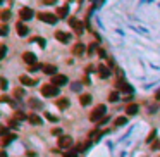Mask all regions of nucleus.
Segmentation results:
<instances>
[{"label":"nucleus","mask_w":160,"mask_h":157,"mask_svg":"<svg viewBox=\"0 0 160 157\" xmlns=\"http://www.w3.org/2000/svg\"><path fill=\"white\" fill-rule=\"evenodd\" d=\"M0 87H2V90H5V88H7V79H5V78L0 79Z\"/></svg>","instance_id":"obj_27"},{"label":"nucleus","mask_w":160,"mask_h":157,"mask_svg":"<svg viewBox=\"0 0 160 157\" xmlns=\"http://www.w3.org/2000/svg\"><path fill=\"white\" fill-rule=\"evenodd\" d=\"M65 83H67V78H65L64 74H57V76L52 78V85H55V87H62Z\"/></svg>","instance_id":"obj_6"},{"label":"nucleus","mask_w":160,"mask_h":157,"mask_svg":"<svg viewBox=\"0 0 160 157\" xmlns=\"http://www.w3.org/2000/svg\"><path fill=\"white\" fill-rule=\"evenodd\" d=\"M35 42H38L40 47H45V40L43 38H35Z\"/></svg>","instance_id":"obj_28"},{"label":"nucleus","mask_w":160,"mask_h":157,"mask_svg":"<svg viewBox=\"0 0 160 157\" xmlns=\"http://www.w3.org/2000/svg\"><path fill=\"white\" fill-rule=\"evenodd\" d=\"M103 114H105V105H98V107H96V109L90 114V119L93 123H95V121L100 123V119L103 118Z\"/></svg>","instance_id":"obj_2"},{"label":"nucleus","mask_w":160,"mask_h":157,"mask_svg":"<svg viewBox=\"0 0 160 157\" xmlns=\"http://www.w3.org/2000/svg\"><path fill=\"white\" fill-rule=\"evenodd\" d=\"M41 95L43 97H57L59 95V87H55V85H52V83L45 85V87L41 88Z\"/></svg>","instance_id":"obj_1"},{"label":"nucleus","mask_w":160,"mask_h":157,"mask_svg":"<svg viewBox=\"0 0 160 157\" xmlns=\"http://www.w3.org/2000/svg\"><path fill=\"white\" fill-rule=\"evenodd\" d=\"M9 18H10V12H9V10H4V12H2V19H4V21H7Z\"/></svg>","instance_id":"obj_26"},{"label":"nucleus","mask_w":160,"mask_h":157,"mask_svg":"<svg viewBox=\"0 0 160 157\" xmlns=\"http://www.w3.org/2000/svg\"><path fill=\"white\" fill-rule=\"evenodd\" d=\"M7 31H9V30H7V26L4 24V26H2V36H5V35H7Z\"/></svg>","instance_id":"obj_31"},{"label":"nucleus","mask_w":160,"mask_h":157,"mask_svg":"<svg viewBox=\"0 0 160 157\" xmlns=\"http://www.w3.org/2000/svg\"><path fill=\"white\" fill-rule=\"evenodd\" d=\"M155 97H157V100H160V90L157 92V95H155Z\"/></svg>","instance_id":"obj_33"},{"label":"nucleus","mask_w":160,"mask_h":157,"mask_svg":"<svg viewBox=\"0 0 160 157\" xmlns=\"http://www.w3.org/2000/svg\"><path fill=\"white\" fill-rule=\"evenodd\" d=\"M38 19L43 22H48V24H55L57 22V16L52 12H40L38 14Z\"/></svg>","instance_id":"obj_3"},{"label":"nucleus","mask_w":160,"mask_h":157,"mask_svg":"<svg viewBox=\"0 0 160 157\" xmlns=\"http://www.w3.org/2000/svg\"><path fill=\"white\" fill-rule=\"evenodd\" d=\"M71 145H72V138H71V136L62 135L60 138H59V147L60 148H69Z\"/></svg>","instance_id":"obj_4"},{"label":"nucleus","mask_w":160,"mask_h":157,"mask_svg":"<svg viewBox=\"0 0 160 157\" xmlns=\"http://www.w3.org/2000/svg\"><path fill=\"white\" fill-rule=\"evenodd\" d=\"M126 123H127V119H126L124 116H121V118L115 119V126H122V124H126Z\"/></svg>","instance_id":"obj_22"},{"label":"nucleus","mask_w":160,"mask_h":157,"mask_svg":"<svg viewBox=\"0 0 160 157\" xmlns=\"http://www.w3.org/2000/svg\"><path fill=\"white\" fill-rule=\"evenodd\" d=\"M19 79H21V83H22V85H26V87H33V85L36 83L35 79L28 78V76H21V78H19Z\"/></svg>","instance_id":"obj_17"},{"label":"nucleus","mask_w":160,"mask_h":157,"mask_svg":"<svg viewBox=\"0 0 160 157\" xmlns=\"http://www.w3.org/2000/svg\"><path fill=\"white\" fill-rule=\"evenodd\" d=\"M83 52H84V45H83V43H76L72 47V54H74V55H81Z\"/></svg>","instance_id":"obj_14"},{"label":"nucleus","mask_w":160,"mask_h":157,"mask_svg":"<svg viewBox=\"0 0 160 157\" xmlns=\"http://www.w3.org/2000/svg\"><path fill=\"white\" fill-rule=\"evenodd\" d=\"M64 157H78L76 150H69V152H64Z\"/></svg>","instance_id":"obj_24"},{"label":"nucleus","mask_w":160,"mask_h":157,"mask_svg":"<svg viewBox=\"0 0 160 157\" xmlns=\"http://www.w3.org/2000/svg\"><path fill=\"white\" fill-rule=\"evenodd\" d=\"M28 121H29L31 124H41V118L36 116V114H29V116H28Z\"/></svg>","instance_id":"obj_15"},{"label":"nucleus","mask_w":160,"mask_h":157,"mask_svg":"<svg viewBox=\"0 0 160 157\" xmlns=\"http://www.w3.org/2000/svg\"><path fill=\"white\" fill-rule=\"evenodd\" d=\"M153 136H155V131H151V133H150V136H148V142H150V143L153 142V140H155Z\"/></svg>","instance_id":"obj_30"},{"label":"nucleus","mask_w":160,"mask_h":157,"mask_svg":"<svg viewBox=\"0 0 160 157\" xmlns=\"http://www.w3.org/2000/svg\"><path fill=\"white\" fill-rule=\"evenodd\" d=\"M67 12H69V7H67V5H64V7H60V9L57 10V14H59V18L60 19L67 18Z\"/></svg>","instance_id":"obj_18"},{"label":"nucleus","mask_w":160,"mask_h":157,"mask_svg":"<svg viewBox=\"0 0 160 157\" xmlns=\"http://www.w3.org/2000/svg\"><path fill=\"white\" fill-rule=\"evenodd\" d=\"M71 24H72L74 31H76L78 35H81L83 31H84V26H83V22H81V21H76V19H71Z\"/></svg>","instance_id":"obj_8"},{"label":"nucleus","mask_w":160,"mask_h":157,"mask_svg":"<svg viewBox=\"0 0 160 157\" xmlns=\"http://www.w3.org/2000/svg\"><path fill=\"white\" fill-rule=\"evenodd\" d=\"M117 88L122 90V92H126V93H133V87L127 85L126 81H117Z\"/></svg>","instance_id":"obj_9"},{"label":"nucleus","mask_w":160,"mask_h":157,"mask_svg":"<svg viewBox=\"0 0 160 157\" xmlns=\"http://www.w3.org/2000/svg\"><path fill=\"white\" fill-rule=\"evenodd\" d=\"M151 148H160V142H155V143L151 145Z\"/></svg>","instance_id":"obj_32"},{"label":"nucleus","mask_w":160,"mask_h":157,"mask_svg":"<svg viewBox=\"0 0 160 157\" xmlns=\"http://www.w3.org/2000/svg\"><path fill=\"white\" fill-rule=\"evenodd\" d=\"M5 54H7V47H5V45H2V50H0V59H4Z\"/></svg>","instance_id":"obj_25"},{"label":"nucleus","mask_w":160,"mask_h":157,"mask_svg":"<svg viewBox=\"0 0 160 157\" xmlns=\"http://www.w3.org/2000/svg\"><path fill=\"white\" fill-rule=\"evenodd\" d=\"M57 105H59L60 109H65V107L69 105V102H67V99H59V100H57Z\"/></svg>","instance_id":"obj_20"},{"label":"nucleus","mask_w":160,"mask_h":157,"mask_svg":"<svg viewBox=\"0 0 160 157\" xmlns=\"http://www.w3.org/2000/svg\"><path fill=\"white\" fill-rule=\"evenodd\" d=\"M126 111H127V114H129V116H133V114H136L138 112V105L136 104H131V105H127V107H126Z\"/></svg>","instance_id":"obj_19"},{"label":"nucleus","mask_w":160,"mask_h":157,"mask_svg":"<svg viewBox=\"0 0 160 157\" xmlns=\"http://www.w3.org/2000/svg\"><path fill=\"white\" fill-rule=\"evenodd\" d=\"M108 100H110V102H117V100H119V93H117V92H112L110 95H108Z\"/></svg>","instance_id":"obj_23"},{"label":"nucleus","mask_w":160,"mask_h":157,"mask_svg":"<svg viewBox=\"0 0 160 157\" xmlns=\"http://www.w3.org/2000/svg\"><path fill=\"white\" fill-rule=\"evenodd\" d=\"M19 16H21V19H31L33 18V10L31 9H28V7H24V9H21V12H19Z\"/></svg>","instance_id":"obj_10"},{"label":"nucleus","mask_w":160,"mask_h":157,"mask_svg":"<svg viewBox=\"0 0 160 157\" xmlns=\"http://www.w3.org/2000/svg\"><path fill=\"white\" fill-rule=\"evenodd\" d=\"M14 138H16V135H7V136H4V142H2V145H4V147H5V145H9Z\"/></svg>","instance_id":"obj_21"},{"label":"nucleus","mask_w":160,"mask_h":157,"mask_svg":"<svg viewBox=\"0 0 160 157\" xmlns=\"http://www.w3.org/2000/svg\"><path fill=\"white\" fill-rule=\"evenodd\" d=\"M38 69H43V67H41V66H38V64H36V66H31V67H29V71H38Z\"/></svg>","instance_id":"obj_29"},{"label":"nucleus","mask_w":160,"mask_h":157,"mask_svg":"<svg viewBox=\"0 0 160 157\" xmlns=\"http://www.w3.org/2000/svg\"><path fill=\"white\" fill-rule=\"evenodd\" d=\"M55 38L59 40V42H62V43H69L71 35H67V33H64V31H57V33H55Z\"/></svg>","instance_id":"obj_7"},{"label":"nucleus","mask_w":160,"mask_h":157,"mask_svg":"<svg viewBox=\"0 0 160 157\" xmlns=\"http://www.w3.org/2000/svg\"><path fill=\"white\" fill-rule=\"evenodd\" d=\"M98 76L100 78H108V76H110V69H107V67H105V66H98Z\"/></svg>","instance_id":"obj_11"},{"label":"nucleus","mask_w":160,"mask_h":157,"mask_svg":"<svg viewBox=\"0 0 160 157\" xmlns=\"http://www.w3.org/2000/svg\"><path fill=\"white\" fill-rule=\"evenodd\" d=\"M79 104L81 105H90L91 104V95H88V93L86 95H81L79 97Z\"/></svg>","instance_id":"obj_16"},{"label":"nucleus","mask_w":160,"mask_h":157,"mask_svg":"<svg viewBox=\"0 0 160 157\" xmlns=\"http://www.w3.org/2000/svg\"><path fill=\"white\" fill-rule=\"evenodd\" d=\"M16 30H18V35H19V36H26V35H28V28L24 26L22 22L16 24Z\"/></svg>","instance_id":"obj_12"},{"label":"nucleus","mask_w":160,"mask_h":157,"mask_svg":"<svg viewBox=\"0 0 160 157\" xmlns=\"http://www.w3.org/2000/svg\"><path fill=\"white\" fill-rule=\"evenodd\" d=\"M43 71L47 74H52V76H57V67L55 66H52V64H47V66H43Z\"/></svg>","instance_id":"obj_13"},{"label":"nucleus","mask_w":160,"mask_h":157,"mask_svg":"<svg viewBox=\"0 0 160 157\" xmlns=\"http://www.w3.org/2000/svg\"><path fill=\"white\" fill-rule=\"evenodd\" d=\"M22 61L29 66H36V55L31 52H26V54H22Z\"/></svg>","instance_id":"obj_5"}]
</instances>
